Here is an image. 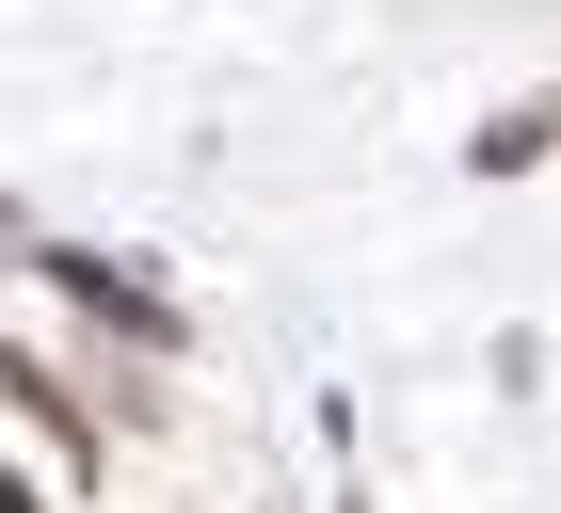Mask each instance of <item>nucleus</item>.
Segmentation results:
<instances>
[{
  "instance_id": "3",
  "label": "nucleus",
  "mask_w": 561,
  "mask_h": 513,
  "mask_svg": "<svg viewBox=\"0 0 561 513\" xmlns=\"http://www.w3.org/2000/svg\"><path fill=\"white\" fill-rule=\"evenodd\" d=\"M0 513H33V481H16V466H0Z\"/></svg>"
},
{
  "instance_id": "2",
  "label": "nucleus",
  "mask_w": 561,
  "mask_h": 513,
  "mask_svg": "<svg viewBox=\"0 0 561 513\" xmlns=\"http://www.w3.org/2000/svg\"><path fill=\"white\" fill-rule=\"evenodd\" d=\"M546 145H561V81H546V96H514V113L481 128V176H529Z\"/></svg>"
},
{
  "instance_id": "4",
  "label": "nucleus",
  "mask_w": 561,
  "mask_h": 513,
  "mask_svg": "<svg viewBox=\"0 0 561 513\" xmlns=\"http://www.w3.org/2000/svg\"><path fill=\"white\" fill-rule=\"evenodd\" d=\"M0 241H16V209H0Z\"/></svg>"
},
{
  "instance_id": "1",
  "label": "nucleus",
  "mask_w": 561,
  "mask_h": 513,
  "mask_svg": "<svg viewBox=\"0 0 561 513\" xmlns=\"http://www.w3.org/2000/svg\"><path fill=\"white\" fill-rule=\"evenodd\" d=\"M33 256H48V289L81 305V321H113V338H145V353H176V305L145 289L129 256H96V241H33Z\"/></svg>"
}]
</instances>
